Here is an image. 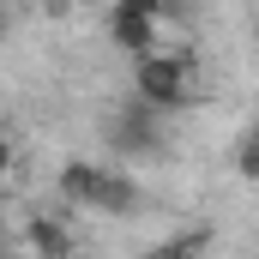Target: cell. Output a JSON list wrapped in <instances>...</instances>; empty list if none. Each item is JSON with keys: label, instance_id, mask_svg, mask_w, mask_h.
I'll use <instances>...</instances> for the list:
<instances>
[{"label": "cell", "instance_id": "6da1fadb", "mask_svg": "<svg viewBox=\"0 0 259 259\" xmlns=\"http://www.w3.org/2000/svg\"><path fill=\"white\" fill-rule=\"evenodd\" d=\"M55 193L78 211H103V217H133L139 211V181L121 175L115 163H91V157H66L55 175Z\"/></svg>", "mask_w": 259, "mask_h": 259}, {"label": "cell", "instance_id": "7a4b0ae2", "mask_svg": "<svg viewBox=\"0 0 259 259\" xmlns=\"http://www.w3.org/2000/svg\"><path fill=\"white\" fill-rule=\"evenodd\" d=\"M193 91H199V61H193V55H169V49H145V55H133V97L151 103L157 115L187 109Z\"/></svg>", "mask_w": 259, "mask_h": 259}, {"label": "cell", "instance_id": "3957f363", "mask_svg": "<svg viewBox=\"0 0 259 259\" xmlns=\"http://www.w3.org/2000/svg\"><path fill=\"white\" fill-rule=\"evenodd\" d=\"M163 0H109V36L121 55H145L157 49V30H163Z\"/></svg>", "mask_w": 259, "mask_h": 259}, {"label": "cell", "instance_id": "277c9868", "mask_svg": "<svg viewBox=\"0 0 259 259\" xmlns=\"http://www.w3.org/2000/svg\"><path fill=\"white\" fill-rule=\"evenodd\" d=\"M109 139H115V151H127V157L163 151V127H157V109L133 97L127 109H115V127H109Z\"/></svg>", "mask_w": 259, "mask_h": 259}, {"label": "cell", "instance_id": "5b68a950", "mask_svg": "<svg viewBox=\"0 0 259 259\" xmlns=\"http://www.w3.org/2000/svg\"><path fill=\"white\" fill-rule=\"evenodd\" d=\"M18 247H30V253H42V259H66L72 247H78V235L66 229L61 217H30L24 235H18Z\"/></svg>", "mask_w": 259, "mask_h": 259}, {"label": "cell", "instance_id": "8992f818", "mask_svg": "<svg viewBox=\"0 0 259 259\" xmlns=\"http://www.w3.org/2000/svg\"><path fill=\"white\" fill-rule=\"evenodd\" d=\"M235 175L259 187V127H247L241 139H235Z\"/></svg>", "mask_w": 259, "mask_h": 259}, {"label": "cell", "instance_id": "52a82bcc", "mask_svg": "<svg viewBox=\"0 0 259 259\" xmlns=\"http://www.w3.org/2000/svg\"><path fill=\"white\" fill-rule=\"evenodd\" d=\"M12 163H18V151H12V139H6V133H0V181H6V175H12Z\"/></svg>", "mask_w": 259, "mask_h": 259}, {"label": "cell", "instance_id": "ba28073f", "mask_svg": "<svg viewBox=\"0 0 259 259\" xmlns=\"http://www.w3.org/2000/svg\"><path fill=\"white\" fill-rule=\"evenodd\" d=\"M61 6H72V12H109V0H61Z\"/></svg>", "mask_w": 259, "mask_h": 259}, {"label": "cell", "instance_id": "9c48e42d", "mask_svg": "<svg viewBox=\"0 0 259 259\" xmlns=\"http://www.w3.org/2000/svg\"><path fill=\"white\" fill-rule=\"evenodd\" d=\"M0 253H6V235H0Z\"/></svg>", "mask_w": 259, "mask_h": 259}, {"label": "cell", "instance_id": "30bf717a", "mask_svg": "<svg viewBox=\"0 0 259 259\" xmlns=\"http://www.w3.org/2000/svg\"><path fill=\"white\" fill-rule=\"evenodd\" d=\"M0 36H6V18H0Z\"/></svg>", "mask_w": 259, "mask_h": 259}]
</instances>
